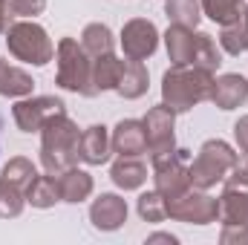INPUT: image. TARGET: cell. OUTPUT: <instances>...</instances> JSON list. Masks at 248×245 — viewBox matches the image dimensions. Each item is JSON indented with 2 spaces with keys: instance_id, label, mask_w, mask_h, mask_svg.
I'll list each match as a JSON object with an SVG mask.
<instances>
[{
  "instance_id": "ba28073f",
  "label": "cell",
  "mask_w": 248,
  "mask_h": 245,
  "mask_svg": "<svg viewBox=\"0 0 248 245\" xmlns=\"http://www.w3.org/2000/svg\"><path fill=\"white\" fill-rule=\"evenodd\" d=\"M61 113H66V104L55 95H35V98L26 95L12 107V119L20 133H41L44 124Z\"/></svg>"
},
{
  "instance_id": "5b68a950",
  "label": "cell",
  "mask_w": 248,
  "mask_h": 245,
  "mask_svg": "<svg viewBox=\"0 0 248 245\" xmlns=\"http://www.w3.org/2000/svg\"><path fill=\"white\" fill-rule=\"evenodd\" d=\"M6 46L17 61L32 63V66H44L55 58V44H52L49 32L35 20L12 23L6 29Z\"/></svg>"
},
{
  "instance_id": "4316f807",
  "label": "cell",
  "mask_w": 248,
  "mask_h": 245,
  "mask_svg": "<svg viewBox=\"0 0 248 245\" xmlns=\"http://www.w3.org/2000/svg\"><path fill=\"white\" fill-rule=\"evenodd\" d=\"M38 176V170H35V165L29 162V159H23V156H15V159H9L6 162V168H3V182L15 184V187H20L23 193H26V187H29V182Z\"/></svg>"
},
{
  "instance_id": "f1b7e54d",
  "label": "cell",
  "mask_w": 248,
  "mask_h": 245,
  "mask_svg": "<svg viewBox=\"0 0 248 245\" xmlns=\"http://www.w3.org/2000/svg\"><path fill=\"white\" fill-rule=\"evenodd\" d=\"M222 63V52L217 49L214 38L208 32H199V41H196V55H193V63L190 66H202L208 72H217Z\"/></svg>"
},
{
  "instance_id": "d4e9b609",
  "label": "cell",
  "mask_w": 248,
  "mask_h": 245,
  "mask_svg": "<svg viewBox=\"0 0 248 245\" xmlns=\"http://www.w3.org/2000/svg\"><path fill=\"white\" fill-rule=\"evenodd\" d=\"M165 15L170 17V23L196 29L199 17H202V6H199V0H165Z\"/></svg>"
},
{
  "instance_id": "277c9868",
  "label": "cell",
  "mask_w": 248,
  "mask_h": 245,
  "mask_svg": "<svg viewBox=\"0 0 248 245\" xmlns=\"http://www.w3.org/2000/svg\"><path fill=\"white\" fill-rule=\"evenodd\" d=\"M55 58H58L55 84L61 90H69V92L93 98L95 95V87H93V58L84 52L81 41L61 38V44L55 46Z\"/></svg>"
},
{
  "instance_id": "ffe728a7",
  "label": "cell",
  "mask_w": 248,
  "mask_h": 245,
  "mask_svg": "<svg viewBox=\"0 0 248 245\" xmlns=\"http://www.w3.org/2000/svg\"><path fill=\"white\" fill-rule=\"evenodd\" d=\"M32 87H35V81L29 72H23L20 66H12L0 58V95L26 98V95H32Z\"/></svg>"
},
{
  "instance_id": "9a60e30c",
  "label": "cell",
  "mask_w": 248,
  "mask_h": 245,
  "mask_svg": "<svg viewBox=\"0 0 248 245\" xmlns=\"http://www.w3.org/2000/svg\"><path fill=\"white\" fill-rule=\"evenodd\" d=\"M196 41H199V32H196V29H187V26L173 23V26L165 32V46H168L170 61L176 63V66L193 63V55H196Z\"/></svg>"
},
{
  "instance_id": "5bb4252c",
  "label": "cell",
  "mask_w": 248,
  "mask_h": 245,
  "mask_svg": "<svg viewBox=\"0 0 248 245\" xmlns=\"http://www.w3.org/2000/svg\"><path fill=\"white\" fill-rule=\"evenodd\" d=\"M110 138H113V153H119V156H141V153H147L144 124L139 119H122L116 124V130L110 133Z\"/></svg>"
},
{
  "instance_id": "484cf974",
  "label": "cell",
  "mask_w": 248,
  "mask_h": 245,
  "mask_svg": "<svg viewBox=\"0 0 248 245\" xmlns=\"http://www.w3.org/2000/svg\"><path fill=\"white\" fill-rule=\"evenodd\" d=\"M219 46H222V52H228V55H243V52H248L246 17H240V20L222 26V32H219Z\"/></svg>"
},
{
  "instance_id": "e0dca14e",
  "label": "cell",
  "mask_w": 248,
  "mask_h": 245,
  "mask_svg": "<svg viewBox=\"0 0 248 245\" xmlns=\"http://www.w3.org/2000/svg\"><path fill=\"white\" fill-rule=\"evenodd\" d=\"M110 179L122 190H139L147 182V165L139 156H119V162L110 168Z\"/></svg>"
},
{
  "instance_id": "7a4b0ae2",
  "label": "cell",
  "mask_w": 248,
  "mask_h": 245,
  "mask_svg": "<svg viewBox=\"0 0 248 245\" xmlns=\"http://www.w3.org/2000/svg\"><path fill=\"white\" fill-rule=\"evenodd\" d=\"M78 124L72 122L66 113L49 119L41 130V165L46 173L61 176L63 170L78 165Z\"/></svg>"
},
{
  "instance_id": "cb8c5ba5",
  "label": "cell",
  "mask_w": 248,
  "mask_h": 245,
  "mask_svg": "<svg viewBox=\"0 0 248 245\" xmlns=\"http://www.w3.org/2000/svg\"><path fill=\"white\" fill-rule=\"evenodd\" d=\"M199 6L219 26H228L246 15V0H199Z\"/></svg>"
},
{
  "instance_id": "44dd1931",
  "label": "cell",
  "mask_w": 248,
  "mask_h": 245,
  "mask_svg": "<svg viewBox=\"0 0 248 245\" xmlns=\"http://www.w3.org/2000/svg\"><path fill=\"white\" fill-rule=\"evenodd\" d=\"M26 202H29L32 208H41V211H46V208H52L55 202H61L58 176H52V173L35 176V179L29 182V187H26Z\"/></svg>"
},
{
  "instance_id": "f546056e",
  "label": "cell",
  "mask_w": 248,
  "mask_h": 245,
  "mask_svg": "<svg viewBox=\"0 0 248 245\" xmlns=\"http://www.w3.org/2000/svg\"><path fill=\"white\" fill-rule=\"evenodd\" d=\"M23 205H26V193L20 187L0 179V216L3 219H15V216H20Z\"/></svg>"
},
{
  "instance_id": "d6a6232c",
  "label": "cell",
  "mask_w": 248,
  "mask_h": 245,
  "mask_svg": "<svg viewBox=\"0 0 248 245\" xmlns=\"http://www.w3.org/2000/svg\"><path fill=\"white\" fill-rule=\"evenodd\" d=\"M219 243H237V245H248V225H222Z\"/></svg>"
},
{
  "instance_id": "7402d4cb",
  "label": "cell",
  "mask_w": 248,
  "mask_h": 245,
  "mask_svg": "<svg viewBox=\"0 0 248 245\" xmlns=\"http://www.w3.org/2000/svg\"><path fill=\"white\" fill-rule=\"evenodd\" d=\"M122 69H124V61L116 58L113 52L101 55V58H93V87H95V95L104 92V90H116L119 78H122Z\"/></svg>"
},
{
  "instance_id": "8fae6325",
  "label": "cell",
  "mask_w": 248,
  "mask_h": 245,
  "mask_svg": "<svg viewBox=\"0 0 248 245\" xmlns=\"http://www.w3.org/2000/svg\"><path fill=\"white\" fill-rule=\"evenodd\" d=\"M90 222L98 231H119L127 222V202L119 193H101L90 205Z\"/></svg>"
},
{
  "instance_id": "52a82bcc",
  "label": "cell",
  "mask_w": 248,
  "mask_h": 245,
  "mask_svg": "<svg viewBox=\"0 0 248 245\" xmlns=\"http://www.w3.org/2000/svg\"><path fill=\"white\" fill-rule=\"evenodd\" d=\"M168 216L187 225H211L219 219V199L208 196L199 187H187L176 199H168Z\"/></svg>"
},
{
  "instance_id": "3957f363",
  "label": "cell",
  "mask_w": 248,
  "mask_h": 245,
  "mask_svg": "<svg viewBox=\"0 0 248 245\" xmlns=\"http://www.w3.org/2000/svg\"><path fill=\"white\" fill-rule=\"evenodd\" d=\"M240 162V156L234 153V147L222 138H208L196 159L187 165V173H190V184L199 187V190H211L217 182H225V176L234 170V165Z\"/></svg>"
},
{
  "instance_id": "9c48e42d",
  "label": "cell",
  "mask_w": 248,
  "mask_h": 245,
  "mask_svg": "<svg viewBox=\"0 0 248 245\" xmlns=\"http://www.w3.org/2000/svg\"><path fill=\"white\" fill-rule=\"evenodd\" d=\"M122 49H124V58L147 61L159 49V29H156V23L144 20V17L127 20L122 29Z\"/></svg>"
},
{
  "instance_id": "1f68e13d",
  "label": "cell",
  "mask_w": 248,
  "mask_h": 245,
  "mask_svg": "<svg viewBox=\"0 0 248 245\" xmlns=\"http://www.w3.org/2000/svg\"><path fill=\"white\" fill-rule=\"evenodd\" d=\"M225 187H248V156L243 159V162H237L234 165V170L225 176Z\"/></svg>"
},
{
  "instance_id": "8d00e7d4",
  "label": "cell",
  "mask_w": 248,
  "mask_h": 245,
  "mask_svg": "<svg viewBox=\"0 0 248 245\" xmlns=\"http://www.w3.org/2000/svg\"><path fill=\"white\" fill-rule=\"evenodd\" d=\"M243 17H246V26H248V6H246V15H243Z\"/></svg>"
},
{
  "instance_id": "d6986e66",
  "label": "cell",
  "mask_w": 248,
  "mask_h": 245,
  "mask_svg": "<svg viewBox=\"0 0 248 245\" xmlns=\"http://www.w3.org/2000/svg\"><path fill=\"white\" fill-rule=\"evenodd\" d=\"M147 84H150V78H147V66H144L141 61L127 58L116 92H119L122 98H127V101H136V98H141V95L147 92Z\"/></svg>"
},
{
  "instance_id": "4fadbf2b",
  "label": "cell",
  "mask_w": 248,
  "mask_h": 245,
  "mask_svg": "<svg viewBox=\"0 0 248 245\" xmlns=\"http://www.w3.org/2000/svg\"><path fill=\"white\" fill-rule=\"evenodd\" d=\"M246 98H248V78L237 75V72H228V75L214 78L211 101L219 110H237V107L246 104Z\"/></svg>"
},
{
  "instance_id": "6da1fadb",
  "label": "cell",
  "mask_w": 248,
  "mask_h": 245,
  "mask_svg": "<svg viewBox=\"0 0 248 245\" xmlns=\"http://www.w3.org/2000/svg\"><path fill=\"white\" fill-rule=\"evenodd\" d=\"M214 72L202 66H170L162 78V104H168L173 113H187L202 101H211Z\"/></svg>"
},
{
  "instance_id": "d590c367",
  "label": "cell",
  "mask_w": 248,
  "mask_h": 245,
  "mask_svg": "<svg viewBox=\"0 0 248 245\" xmlns=\"http://www.w3.org/2000/svg\"><path fill=\"white\" fill-rule=\"evenodd\" d=\"M147 243H179V240H176V237H173V234H153V237H147Z\"/></svg>"
},
{
  "instance_id": "603a6c76",
  "label": "cell",
  "mask_w": 248,
  "mask_h": 245,
  "mask_svg": "<svg viewBox=\"0 0 248 245\" xmlns=\"http://www.w3.org/2000/svg\"><path fill=\"white\" fill-rule=\"evenodd\" d=\"M81 46H84V52H87L90 58L110 55L113 46H116L110 26H107V23H90V26H84V32H81Z\"/></svg>"
},
{
  "instance_id": "7c38bea8",
  "label": "cell",
  "mask_w": 248,
  "mask_h": 245,
  "mask_svg": "<svg viewBox=\"0 0 248 245\" xmlns=\"http://www.w3.org/2000/svg\"><path fill=\"white\" fill-rule=\"evenodd\" d=\"M113 156V138L104 124H93L81 133L78 141V159L87 165H107Z\"/></svg>"
},
{
  "instance_id": "2e32d148",
  "label": "cell",
  "mask_w": 248,
  "mask_h": 245,
  "mask_svg": "<svg viewBox=\"0 0 248 245\" xmlns=\"http://www.w3.org/2000/svg\"><path fill=\"white\" fill-rule=\"evenodd\" d=\"M219 222L222 225H248V187H222Z\"/></svg>"
},
{
  "instance_id": "4dcf8cb0",
  "label": "cell",
  "mask_w": 248,
  "mask_h": 245,
  "mask_svg": "<svg viewBox=\"0 0 248 245\" xmlns=\"http://www.w3.org/2000/svg\"><path fill=\"white\" fill-rule=\"evenodd\" d=\"M46 9V0H9L12 17H35Z\"/></svg>"
},
{
  "instance_id": "83f0119b",
  "label": "cell",
  "mask_w": 248,
  "mask_h": 245,
  "mask_svg": "<svg viewBox=\"0 0 248 245\" xmlns=\"http://www.w3.org/2000/svg\"><path fill=\"white\" fill-rule=\"evenodd\" d=\"M136 208H139V216H141L144 222H165V219H168V199H165L159 190L141 193L139 202H136Z\"/></svg>"
},
{
  "instance_id": "ac0fdd59",
  "label": "cell",
  "mask_w": 248,
  "mask_h": 245,
  "mask_svg": "<svg viewBox=\"0 0 248 245\" xmlns=\"http://www.w3.org/2000/svg\"><path fill=\"white\" fill-rule=\"evenodd\" d=\"M58 187H61V202L78 205V202L90 199V193H93L95 184H93V176L87 170H78V165H75V168L63 170L61 176H58Z\"/></svg>"
},
{
  "instance_id": "836d02e7",
  "label": "cell",
  "mask_w": 248,
  "mask_h": 245,
  "mask_svg": "<svg viewBox=\"0 0 248 245\" xmlns=\"http://www.w3.org/2000/svg\"><path fill=\"white\" fill-rule=\"evenodd\" d=\"M234 138H237V147L248 156V116H243L240 122L234 124Z\"/></svg>"
},
{
  "instance_id": "e575fe53",
  "label": "cell",
  "mask_w": 248,
  "mask_h": 245,
  "mask_svg": "<svg viewBox=\"0 0 248 245\" xmlns=\"http://www.w3.org/2000/svg\"><path fill=\"white\" fill-rule=\"evenodd\" d=\"M9 17H12V12H9V0H0V35H6V29H9Z\"/></svg>"
},
{
  "instance_id": "30bf717a",
  "label": "cell",
  "mask_w": 248,
  "mask_h": 245,
  "mask_svg": "<svg viewBox=\"0 0 248 245\" xmlns=\"http://www.w3.org/2000/svg\"><path fill=\"white\" fill-rule=\"evenodd\" d=\"M173 122H176V113H173L168 104H156V107L147 110V116H144L141 124H144L147 153H150V156L176 147V141H173Z\"/></svg>"
},
{
  "instance_id": "8992f818",
  "label": "cell",
  "mask_w": 248,
  "mask_h": 245,
  "mask_svg": "<svg viewBox=\"0 0 248 245\" xmlns=\"http://www.w3.org/2000/svg\"><path fill=\"white\" fill-rule=\"evenodd\" d=\"M187 165H190V150H185V147H173V150L150 156L153 182H156V190L165 199H176L179 193H185L187 187H193Z\"/></svg>"
}]
</instances>
